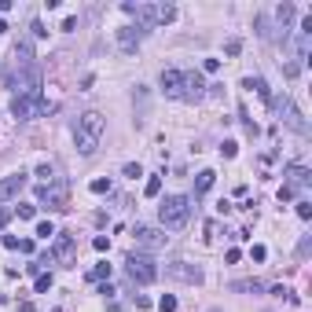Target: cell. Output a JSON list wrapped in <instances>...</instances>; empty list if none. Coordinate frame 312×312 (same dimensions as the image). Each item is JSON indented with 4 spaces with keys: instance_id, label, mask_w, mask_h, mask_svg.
I'll return each instance as SVG.
<instances>
[{
    "instance_id": "21",
    "label": "cell",
    "mask_w": 312,
    "mask_h": 312,
    "mask_svg": "<svg viewBox=\"0 0 312 312\" xmlns=\"http://www.w3.org/2000/svg\"><path fill=\"white\" fill-rule=\"evenodd\" d=\"M88 279H92V283H103V279H110V264H96V268L88 272Z\"/></svg>"
},
{
    "instance_id": "25",
    "label": "cell",
    "mask_w": 312,
    "mask_h": 312,
    "mask_svg": "<svg viewBox=\"0 0 312 312\" xmlns=\"http://www.w3.org/2000/svg\"><path fill=\"white\" fill-rule=\"evenodd\" d=\"M158 312H176V298H173V294H165L162 301H158Z\"/></svg>"
},
{
    "instance_id": "37",
    "label": "cell",
    "mask_w": 312,
    "mask_h": 312,
    "mask_svg": "<svg viewBox=\"0 0 312 312\" xmlns=\"http://www.w3.org/2000/svg\"><path fill=\"white\" fill-rule=\"evenodd\" d=\"M7 221H11V210H0V228H4Z\"/></svg>"
},
{
    "instance_id": "32",
    "label": "cell",
    "mask_w": 312,
    "mask_h": 312,
    "mask_svg": "<svg viewBox=\"0 0 312 312\" xmlns=\"http://www.w3.org/2000/svg\"><path fill=\"white\" fill-rule=\"evenodd\" d=\"M309 250H312V239H309V235H305V239H301V242H298V257H309Z\"/></svg>"
},
{
    "instance_id": "19",
    "label": "cell",
    "mask_w": 312,
    "mask_h": 312,
    "mask_svg": "<svg viewBox=\"0 0 312 312\" xmlns=\"http://www.w3.org/2000/svg\"><path fill=\"white\" fill-rule=\"evenodd\" d=\"M246 88H257V96L272 103V88H268V81H264V78H246Z\"/></svg>"
},
{
    "instance_id": "7",
    "label": "cell",
    "mask_w": 312,
    "mask_h": 312,
    "mask_svg": "<svg viewBox=\"0 0 312 312\" xmlns=\"http://www.w3.org/2000/svg\"><path fill=\"white\" fill-rule=\"evenodd\" d=\"M210 92V84H206V78L198 70H184V81H180V99L184 103H198Z\"/></svg>"
},
{
    "instance_id": "8",
    "label": "cell",
    "mask_w": 312,
    "mask_h": 312,
    "mask_svg": "<svg viewBox=\"0 0 312 312\" xmlns=\"http://www.w3.org/2000/svg\"><path fill=\"white\" fill-rule=\"evenodd\" d=\"M165 276L198 287V283H202V268H198V264H187V261H169V264H165Z\"/></svg>"
},
{
    "instance_id": "5",
    "label": "cell",
    "mask_w": 312,
    "mask_h": 312,
    "mask_svg": "<svg viewBox=\"0 0 312 312\" xmlns=\"http://www.w3.org/2000/svg\"><path fill=\"white\" fill-rule=\"evenodd\" d=\"M125 272H129L132 283H144V287L158 279V264L151 261L147 253H129V257H125Z\"/></svg>"
},
{
    "instance_id": "31",
    "label": "cell",
    "mask_w": 312,
    "mask_h": 312,
    "mask_svg": "<svg viewBox=\"0 0 312 312\" xmlns=\"http://www.w3.org/2000/svg\"><path fill=\"white\" fill-rule=\"evenodd\" d=\"M125 176H132V180H136V176H144V169H140V162H129V165H125Z\"/></svg>"
},
{
    "instance_id": "34",
    "label": "cell",
    "mask_w": 312,
    "mask_h": 312,
    "mask_svg": "<svg viewBox=\"0 0 312 312\" xmlns=\"http://www.w3.org/2000/svg\"><path fill=\"white\" fill-rule=\"evenodd\" d=\"M92 246H96V250L103 253V250H107V246H110V239H107V235H96V239H92Z\"/></svg>"
},
{
    "instance_id": "30",
    "label": "cell",
    "mask_w": 312,
    "mask_h": 312,
    "mask_svg": "<svg viewBox=\"0 0 312 312\" xmlns=\"http://www.w3.org/2000/svg\"><path fill=\"white\" fill-rule=\"evenodd\" d=\"M18 217H22V221H33V217H37V206H18Z\"/></svg>"
},
{
    "instance_id": "35",
    "label": "cell",
    "mask_w": 312,
    "mask_h": 312,
    "mask_svg": "<svg viewBox=\"0 0 312 312\" xmlns=\"http://www.w3.org/2000/svg\"><path fill=\"white\" fill-rule=\"evenodd\" d=\"M202 70H206V74H217V70H221V59H206Z\"/></svg>"
},
{
    "instance_id": "29",
    "label": "cell",
    "mask_w": 312,
    "mask_h": 312,
    "mask_svg": "<svg viewBox=\"0 0 312 312\" xmlns=\"http://www.w3.org/2000/svg\"><path fill=\"white\" fill-rule=\"evenodd\" d=\"M298 217H301V221H309V217H312V202L301 198V202H298Z\"/></svg>"
},
{
    "instance_id": "11",
    "label": "cell",
    "mask_w": 312,
    "mask_h": 312,
    "mask_svg": "<svg viewBox=\"0 0 312 312\" xmlns=\"http://www.w3.org/2000/svg\"><path fill=\"white\" fill-rule=\"evenodd\" d=\"M283 176H287V184H283V187H290V191H298V187H309V184H312V173H309L305 165H287V169H283Z\"/></svg>"
},
{
    "instance_id": "26",
    "label": "cell",
    "mask_w": 312,
    "mask_h": 312,
    "mask_svg": "<svg viewBox=\"0 0 312 312\" xmlns=\"http://www.w3.org/2000/svg\"><path fill=\"white\" fill-rule=\"evenodd\" d=\"M158 191H162V176H151L147 180V198H155Z\"/></svg>"
},
{
    "instance_id": "12",
    "label": "cell",
    "mask_w": 312,
    "mask_h": 312,
    "mask_svg": "<svg viewBox=\"0 0 312 312\" xmlns=\"http://www.w3.org/2000/svg\"><path fill=\"white\" fill-rule=\"evenodd\" d=\"M26 187V173H11L0 180V202H7V198H15L18 191Z\"/></svg>"
},
{
    "instance_id": "24",
    "label": "cell",
    "mask_w": 312,
    "mask_h": 312,
    "mask_svg": "<svg viewBox=\"0 0 312 312\" xmlns=\"http://www.w3.org/2000/svg\"><path fill=\"white\" fill-rule=\"evenodd\" d=\"M37 235H41V239H52V235H55V224H52V221H41V224H37Z\"/></svg>"
},
{
    "instance_id": "3",
    "label": "cell",
    "mask_w": 312,
    "mask_h": 312,
    "mask_svg": "<svg viewBox=\"0 0 312 312\" xmlns=\"http://www.w3.org/2000/svg\"><path fill=\"white\" fill-rule=\"evenodd\" d=\"M52 103L48 99H41V92H18V96L11 99V114L18 118V121H30V118H37V114H52Z\"/></svg>"
},
{
    "instance_id": "4",
    "label": "cell",
    "mask_w": 312,
    "mask_h": 312,
    "mask_svg": "<svg viewBox=\"0 0 312 312\" xmlns=\"http://www.w3.org/2000/svg\"><path fill=\"white\" fill-rule=\"evenodd\" d=\"M272 110H276V114L283 118V125H287V129H294L298 136H309V132H312V129H309V121H305V114H301V110H298L287 96H283V99L272 96Z\"/></svg>"
},
{
    "instance_id": "33",
    "label": "cell",
    "mask_w": 312,
    "mask_h": 312,
    "mask_svg": "<svg viewBox=\"0 0 312 312\" xmlns=\"http://www.w3.org/2000/svg\"><path fill=\"white\" fill-rule=\"evenodd\" d=\"M283 74H287V78H298V74H301V63H287V66H283Z\"/></svg>"
},
{
    "instance_id": "20",
    "label": "cell",
    "mask_w": 312,
    "mask_h": 312,
    "mask_svg": "<svg viewBox=\"0 0 312 312\" xmlns=\"http://www.w3.org/2000/svg\"><path fill=\"white\" fill-rule=\"evenodd\" d=\"M213 180H217V173H213V169H202V173H198V180H195V191H198V195H202V191H210Z\"/></svg>"
},
{
    "instance_id": "17",
    "label": "cell",
    "mask_w": 312,
    "mask_h": 312,
    "mask_svg": "<svg viewBox=\"0 0 312 312\" xmlns=\"http://www.w3.org/2000/svg\"><path fill=\"white\" fill-rule=\"evenodd\" d=\"M173 18H176V7H173V4H155V22H158V26L173 22Z\"/></svg>"
},
{
    "instance_id": "1",
    "label": "cell",
    "mask_w": 312,
    "mask_h": 312,
    "mask_svg": "<svg viewBox=\"0 0 312 312\" xmlns=\"http://www.w3.org/2000/svg\"><path fill=\"white\" fill-rule=\"evenodd\" d=\"M103 132H107V121H103V114H96V110H88V114L78 118V129H74V140H78V151L81 155H96Z\"/></svg>"
},
{
    "instance_id": "16",
    "label": "cell",
    "mask_w": 312,
    "mask_h": 312,
    "mask_svg": "<svg viewBox=\"0 0 312 312\" xmlns=\"http://www.w3.org/2000/svg\"><path fill=\"white\" fill-rule=\"evenodd\" d=\"M15 63H18V66H37L33 44H30V41H18V44H15Z\"/></svg>"
},
{
    "instance_id": "9",
    "label": "cell",
    "mask_w": 312,
    "mask_h": 312,
    "mask_svg": "<svg viewBox=\"0 0 312 312\" xmlns=\"http://www.w3.org/2000/svg\"><path fill=\"white\" fill-rule=\"evenodd\" d=\"M37 198L48 210H66V184H41L37 187Z\"/></svg>"
},
{
    "instance_id": "2",
    "label": "cell",
    "mask_w": 312,
    "mask_h": 312,
    "mask_svg": "<svg viewBox=\"0 0 312 312\" xmlns=\"http://www.w3.org/2000/svg\"><path fill=\"white\" fill-rule=\"evenodd\" d=\"M191 198L187 195H169V198H162V206H158V221H162V228H169V232H176V228H184L187 224V217H191Z\"/></svg>"
},
{
    "instance_id": "27",
    "label": "cell",
    "mask_w": 312,
    "mask_h": 312,
    "mask_svg": "<svg viewBox=\"0 0 312 312\" xmlns=\"http://www.w3.org/2000/svg\"><path fill=\"white\" fill-rule=\"evenodd\" d=\"M221 155H224V158H235V155H239V144H235V140H224Z\"/></svg>"
},
{
    "instance_id": "14",
    "label": "cell",
    "mask_w": 312,
    "mask_h": 312,
    "mask_svg": "<svg viewBox=\"0 0 312 312\" xmlns=\"http://www.w3.org/2000/svg\"><path fill=\"white\" fill-rule=\"evenodd\" d=\"M118 48L121 52H136L140 48V30L136 26H121L118 30Z\"/></svg>"
},
{
    "instance_id": "22",
    "label": "cell",
    "mask_w": 312,
    "mask_h": 312,
    "mask_svg": "<svg viewBox=\"0 0 312 312\" xmlns=\"http://www.w3.org/2000/svg\"><path fill=\"white\" fill-rule=\"evenodd\" d=\"M88 187H92V195H107L110 191V180H107V176H99V180H92Z\"/></svg>"
},
{
    "instance_id": "28",
    "label": "cell",
    "mask_w": 312,
    "mask_h": 312,
    "mask_svg": "<svg viewBox=\"0 0 312 312\" xmlns=\"http://www.w3.org/2000/svg\"><path fill=\"white\" fill-rule=\"evenodd\" d=\"M224 52H228V55H239V52H242V41H239V37H232V41L224 44Z\"/></svg>"
},
{
    "instance_id": "36",
    "label": "cell",
    "mask_w": 312,
    "mask_h": 312,
    "mask_svg": "<svg viewBox=\"0 0 312 312\" xmlns=\"http://www.w3.org/2000/svg\"><path fill=\"white\" fill-rule=\"evenodd\" d=\"M250 257L253 261H264V257H268V250H264V246H250Z\"/></svg>"
},
{
    "instance_id": "6",
    "label": "cell",
    "mask_w": 312,
    "mask_h": 312,
    "mask_svg": "<svg viewBox=\"0 0 312 312\" xmlns=\"http://www.w3.org/2000/svg\"><path fill=\"white\" fill-rule=\"evenodd\" d=\"M52 257H55V264H63V268H74V264H78V239H74L70 232H55Z\"/></svg>"
},
{
    "instance_id": "23",
    "label": "cell",
    "mask_w": 312,
    "mask_h": 312,
    "mask_svg": "<svg viewBox=\"0 0 312 312\" xmlns=\"http://www.w3.org/2000/svg\"><path fill=\"white\" fill-rule=\"evenodd\" d=\"M48 290H52V276L41 272V276H37V294H48Z\"/></svg>"
},
{
    "instance_id": "10",
    "label": "cell",
    "mask_w": 312,
    "mask_h": 312,
    "mask_svg": "<svg viewBox=\"0 0 312 312\" xmlns=\"http://www.w3.org/2000/svg\"><path fill=\"white\" fill-rule=\"evenodd\" d=\"M132 239H136L140 246H147V250H162L169 235H162L158 228H151V224H136V228H132Z\"/></svg>"
},
{
    "instance_id": "15",
    "label": "cell",
    "mask_w": 312,
    "mask_h": 312,
    "mask_svg": "<svg viewBox=\"0 0 312 312\" xmlns=\"http://www.w3.org/2000/svg\"><path fill=\"white\" fill-rule=\"evenodd\" d=\"M294 15H298V7L290 4V0H283V4L276 7V18H279V33H290V26H294Z\"/></svg>"
},
{
    "instance_id": "18",
    "label": "cell",
    "mask_w": 312,
    "mask_h": 312,
    "mask_svg": "<svg viewBox=\"0 0 312 312\" xmlns=\"http://www.w3.org/2000/svg\"><path fill=\"white\" fill-rule=\"evenodd\" d=\"M232 290H242V294H261L264 283H261V279H239V283H232Z\"/></svg>"
},
{
    "instance_id": "13",
    "label": "cell",
    "mask_w": 312,
    "mask_h": 312,
    "mask_svg": "<svg viewBox=\"0 0 312 312\" xmlns=\"http://www.w3.org/2000/svg\"><path fill=\"white\" fill-rule=\"evenodd\" d=\"M180 81H184V70H162V92L173 99H180Z\"/></svg>"
}]
</instances>
